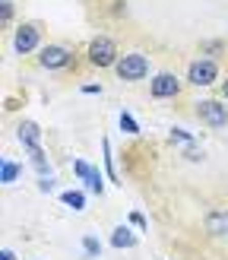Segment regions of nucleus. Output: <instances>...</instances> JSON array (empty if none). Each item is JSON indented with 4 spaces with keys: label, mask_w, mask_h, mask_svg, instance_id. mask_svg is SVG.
I'll return each mask as SVG.
<instances>
[{
    "label": "nucleus",
    "mask_w": 228,
    "mask_h": 260,
    "mask_svg": "<svg viewBox=\"0 0 228 260\" xmlns=\"http://www.w3.org/2000/svg\"><path fill=\"white\" fill-rule=\"evenodd\" d=\"M114 73L124 83H139L149 76V57L139 54V51H130V54H121L118 63H114Z\"/></svg>",
    "instance_id": "obj_1"
},
{
    "label": "nucleus",
    "mask_w": 228,
    "mask_h": 260,
    "mask_svg": "<svg viewBox=\"0 0 228 260\" xmlns=\"http://www.w3.org/2000/svg\"><path fill=\"white\" fill-rule=\"evenodd\" d=\"M86 57H89V63L92 67H114L118 63V45H114V38H108V35H95L92 42H89V48H86Z\"/></svg>",
    "instance_id": "obj_2"
},
{
    "label": "nucleus",
    "mask_w": 228,
    "mask_h": 260,
    "mask_svg": "<svg viewBox=\"0 0 228 260\" xmlns=\"http://www.w3.org/2000/svg\"><path fill=\"white\" fill-rule=\"evenodd\" d=\"M215 80H219V63H215L212 57H197V60H190V67H187V83L190 86H212Z\"/></svg>",
    "instance_id": "obj_3"
},
{
    "label": "nucleus",
    "mask_w": 228,
    "mask_h": 260,
    "mask_svg": "<svg viewBox=\"0 0 228 260\" xmlns=\"http://www.w3.org/2000/svg\"><path fill=\"white\" fill-rule=\"evenodd\" d=\"M197 118L212 130H222L228 127V108L219 99H206V102H197Z\"/></svg>",
    "instance_id": "obj_4"
},
{
    "label": "nucleus",
    "mask_w": 228,
    "mask_h": 260,
    "mask_svg": "<svg viewBox=\"0 0 228 260\" xmlns=\"http://www.w3.org/2000/svg\"><path fill=\"white\" fill-rule=\"evenodd\" d=\"M38 42H42V29H38L35 22H22L16 32H13V51H16L19 57L32 54V51L38 48Z\"/></svg>",
    "instance_id": "obj_5"
},
{
    "label": "nucleus",
    "mask_w": 228,
    "mask_h": 260,
    "mask_svg": "<svg viewBox=\"0 0 228 260\" xmlns=\"http://www.w3.org/2000/svg\"><path fill=\"white\" fill-rule=\"evenodd\" d=\"M149 95L152 99H174L181 95V80L174 73H156L149 83Z\"/></svg>",
    "instance_id": "obj_6"
},
{
    "label": "nucleus",
    "mask_w": 228,
    "mask_h": 260,
    "mask_svg": "<svg viewBox=\"0 0 228 260\" xmlns=\"http://www.w3.org/2000/svg\"><path fill=\"white\" fill-rule=\"evenodd\" d=\"M38 63H42L45 70H63V67L73 63V54L63 45H48V48H42V54H38Z\"/></svg>",
    "instance_id": "obj_7"
},
{
    "label": "nucleus",
    "mask_w": 228,
    "mask_h": 260,
    "mask_svg": "<svg viewBox=\"0 0 228 260\" xmlns=\"http://www.w3.org/2000/svg\"><path fill=\"white\" fill-rule=\"evenodd\" d=\"M203 229L212 238H228V210H212L203 216Z\"/></svg>",
    "instance_id": "obj_8"
},
{
    "label": "nucleus",
    "mask_w": 228,
    "mask_h": 260,
    "mask_svg": "<svg viewBox=\"0 0 228 260\" xmlns=\"http://www.w3.org/2000/svg\"><path fill=\"white\" fill-rule=\"evenodd\" d=\"M16 137H19V143H22L29 152L42 149V127H38L35 121H22V124L16 127Z\"/></svg>",
    "instance_id": "obj_9"
},
{
    "label": "nucleus",
    "mask_w": 228,
    "mask_h": 260,
    "mask_svg": "<svg viewBox=\"0 0 228 260\" xmlns=\"http://www.w3.org/2000/svg\"><path fill=\"white\" fill-rule=\"evenodd\" d=\"M133 244H136V235L130 232V225H118L111 232V248L127 251V248H133Z\"/></svg>",
    "instance_id": "obj_10"
},
{
    "label": "nucleus",
    "mask_w": 228,
    "mask_h": 260,
    "mask_svg": "<svg viewBox=\"0 0 228 260\" xmlns=\"http://www.w3.org/2000/svg\"><path fill=\"white\" fill-rule=\"evenodd\" d=\"M60 203L70 206V210H76V213H83L86 210V193L83 190H63L60 193Z\"/></svg>",
    "instance_id": "obj_11"
},
{
    "label": "nucleus",
    "mask_w": 228,
    "mask_h": 260,
    "mask_svg": "<svg viewBox=\"0 0 228 260\" xmlns=\"http://www.w3.org/2000/svg\"><path fill=\"white\" fill-rule=\"evenodd\" d=\"M168 140L174 143V146H181L184 152L197 146V140H194V137H190V134H187V130H181V127H171V130H168Z\"/></svg>",
    "instance_id": "obj_12"
},
{
    "label": "nucleus",
    "mask_w": 228,
    "mask_h": 260,
    "mask_svg": "<svg viewBox=\"0 0 228 260\" xmlns=\"http://www.w3.org/2000/svg\"><path fill=\"white\" fill-rule=\"evenodd\" d=\"M19 175H22V168L13 162V159H4V162H0V181H4V184H16Z\"/></svg>",
    "instance_id": "obj_13"
},
{
    "label": "nucleus",
    "mask_w": 228,
    "mask_h": 260,
    "mask_svg": "<svg viewBox=\"0 0 228 260\" xmlns=\"http://www.w3.org/2000/svg\"><path fill=\"white\" fill-rule=\"evenodd\" d=\"M92 172H95V165H89L86 159H73V175L80 178V184L89 187V181H92Z\"/></svg>",
    "instance_id": "obj_14"
},
{
    "label": "nucleus",
    "mask_w": 228,
    "mask_h": 260,
    "mask_svg": "<svg viewBox=\"0 0 228 260\" xmlns=\"http://www.w3.org/2000/svg\"><path fill=\"white\" fill-rule=\"evenodd\" d=\"M118 124H121V130H124V134H130V137H139V124H136V118H133L130 111H121Z\"/></svg>",
    "instance_id": "obj_15"
},
{
    "label": "nucleus",
    "mask_w": 228,
    "mask_h": 260,
    "mask_svg": "<svg viewBox=\"0 0 228 260\" xmlns=\"http://www.w3.org/2000/svg\"><path fill=\"white\" fill-rule=\"evenodd\" d=\"M101 152H105V172L111 178V184H118V172H114V162H111V143H108V137L101 140Z\"/></svg>",
    "instance_id": "obj_16"
},
{
    "label": "nucleus",
    "mask_w": 228,
    "mask_h": 260,
    "mask_svg": "<svg viewBox=\"0 0 228 260\" xmlns=\"http://www.w3.org/2000/svg\"><path fill=\"white\" fill-rule=\"evenodd\" d=\"M83 251H86V257H98V254H101L98 238H95V235H83Z\"/></svg>",
    "instance_id": "obj_17"
},
{
    "label": "nucleus",
    "mask_w": 228,
    "mask_h": 260,
    "mask_svg": "<svg viewBox=\"0 0 228 260\" xmlns=\"http://www.w3.org/2000/svg\"><path fill=\"white\" fill-rule=\"evenodd\" d=\"M222 42H203V57H212L215 60V54H222Z\"/></svg>",
    "instance_id": "obj_18"
},
{
    "label": "nucleus",
    "mask_w": 228,
    "mask_h": 260,
    "mask_svg": "<svg viewBox=\"0 0 228 260\" xmlns=\"http://www.w3.org/2000/svg\"><path fill=\"white\" fill-rule=\"evenodd\" d=\"M127 225H133V229H139V232H146V216H143V213H130V216H127Z\"/></svg>",
    "instance_id": "obj_19"
},
{
    "label": "nucleus",
    "mask_w": 228,
    "mask_h": 260,
    "mask_svg": "<svg viewBox=\"0 0 228 260\" xmlns=\"http://www.w3.org/2000/svg\"><path fill=\"white\" fill-rule=\"evenodd\" d=\"M89 190H92V193H105V184H101V172H98V168L92 172V181H89Z\"/></svg>",
    "instance_id": "obj_20"
},
{
    "label": "nucleus",
    "mask_w": 228,
    "mask_h": 260,
    "mask_svg": "<svg viewBox=\"0 0 228 260\" xmlns=\"http://www.w3.org/2000/svg\"><path fill=\"white\" fill-rule=\"evenodd\" d=\"M0 19H4V22L13 19V4H10V0H4V4H0Z\"/></svg>",
    "instance_id": "obj_21"
},
{
    "label": "nucleus",
    "mask_w": 228,
    "mask_h": 260,
    "mask_svg": "<svg viewBox=\"0 0 228 260\" xmlns=\"http://www.w3.org/2000/svg\"><path fill=\"white\" fill-rule=\"evenodd\" d=\"M80 92H86V95H98L101 86H98V83H86V86H80Z\"/></svg>",
    "instance_id": "obj_22"
},
{
    "label": "nucleus",
    "mask_w": 228,
    "mask_h": 260,
    "mask_svg": "<svg viewBox=\"0 0 228 260\" xmlns=\"http://www.w3.org/2000/svg\"><path fill=\"white\" fill-rule=\"evenodd\" d=\"M54 184H57V178H51V175H45L42 181H38V187H42V190H51Z\"/></svg>",
    "instance_id": "obj_23"
},
{
    "label": "nucleus",
    "mask_w": 228,
    "mask_h": 260,
    "mask_svg": "<svg viewBox=\"0 0 228 260\" xmlns=\"http://www.w3.org/2000/svg\"><path fill=\"white\" fill-rule=\"evenodd\" d=\"M0 260H16V254H13V251L7 248V251H0Z\"/></svg>",
    "instance_id": "obj_24"
},
{
    "label": "nucleus",
    "mask_w": 228,
    "mask_h": 260,
    "mask_svg": "<svg viewBox=\"0 0 228 260\" xmlns=\"http://www.w3.org/2000/svg\"><path fill=\"white\" fill-rule=\"evenodd\" d=\"M222 99L228 102V76H225V80H222Z\"/></svg>",
    "instance_id": "obj_25"
}]
</instances>
